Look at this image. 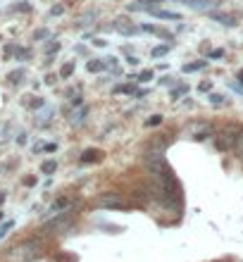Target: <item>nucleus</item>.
Segmentation results:
<instances>
[{"instance_id": "obj_1", "label": "nucleus", "mask_w": 243, "mask_h": 262, "mask_svg": "<svg viewBox=\"0 0 243 262\" xmlns=\"http://www.w3.org/2000/svg\"><path fill=\"white\" fill-rule=\"evenodd\" d=\"M43 255V243L38 238H27V241L17 243L7 250V260L10 262H34Z\"/></svg>"}, {"instance_id": "obj_2", "label": "nucleus", "mask_w": 243, "mask_h": 262, "mask_svg": "<svg viewBox=\"0 0 243 262\" xmlns=\"http://www.w3.org/2000/svg\"><path fill=\"white\" fill-rule=\"evenodd\" d=\"M74 220H77V214L72 212L70 207L64 210V212H57V217H53L50 222H46L41 229L43 236H50V234H62V231H67V229L74 224Z\"/></svg>"}, {"instance_id": "obj_3", "label": "nucleus", "mask_w": 243, "mask_h": 262, "mask_svg": "<svg viewBox=\"0 0 243 262\" xmlns=\"http://www.w3.org/2000/svg\"><path fill=\"white\" fill-rule=\"evenodd\" d=\"M146 167L155 179H160V177H165L167 172H172L169 165H167V160L162 158V152H148L146 155Z\"/></svg>"}, {"instance_id": "obj_4", "label": "nucleus", "mask_w": 243, "mask_h": 262, "mask_svg": "<svg viewBox=\"0 0 243 262\" xmlns=\"http://www.w3.org/2000/svg\"><path fill=\"white\" fill-rule=\"evenodd\" d=\"M236 134H238L236 126H227L224 131H219V134L215 136L217 150H222V152L234 150V143H236Z\"/></svg>"}, {"instance_id": "obj_5", "label": "nucleus", "mask_w": 243, "mask_h": 262, "mask_svg": "<svg viewBox=\"0 0 243 262\" xmlns=\"http://www.w3.org/2000/svg\"><path fill=\"white\" fill-rule=\"evenodd\" d=\"M96 205L98 207H124V203H122V198H119V193H112V191H107V193H100L96 198Z\"/></svg>"}, {"instance_id": "obj_6", "label": "nucleus", "mask_w": 243, "mask_h": 262, "mask_svg": "<svg viewBox=\"0 0 243 262\" xmlns=\"http://www.w3.org/2000/svg\"><path fill=\"white\" fill-rule=\"evenodd\" d=\"M105 158V152L103 150H98V148H89V150H83L81 152V165H91V162H100V160Z\"/></svg>"}, {"instance_id": "obj_7", "label": "nucleus", "mask_w": 243, "mask_h": 262, "mask_svg": "<svg viewBox=\"0 0 243 262\" xmlns=\"http://www.w3.org/2000/svg\"><path fill=\"white\" fill-rule=\"evenodd\" d=\"M167 143H169V138H165V136H153L150 141H148V150L150 152H162L167 148Z\"/></svg>"}, {"instance_id": "obj_8", "label": "nucleus", "mask_w": 243, "mask_h": 262, "mask_svg": "<svg viewBox=\"0 0 243 262\" xmlns=\"http://www.w3.org/2000/svg\"><path fill=\"white\" fill-rule=\"evenodd\" d=\"M115 29H117L119 34H124V36H131L134 31H136V27H134L129 19H124V17H119V19L115 21Z\"/></svg>"}, {"instance_id": "obj_9", "label": "nucleus", "mask_w": 243, "mask_h": 262, "mask_svg": "<svg viewBox=\"0 0 243 262\" xmlns=\"http://www.w3.org/2000/svg\"><path fill=\"white\" fill-rule=\"evenodd\" d=\"M186 5L193 10H210V7L219 5V0H186Z\"/></svg>"}, {"instance_id": "obj_10", "label": "nucleus", "mask_w": 243, "mask_h": 262, "mask_svg": "<svg viewBox=\"0 0 243 262\" xmlns=\"http://www.w3.org/2000/svg\"><path fill=\"white\" fill-rule=\"evenodd\" d=\"M148 12L155 14V17H160V19H174V21H179V19H181V14H179V12H169V10H155V7H150Z\"/></svg>"}, {"instance_id": "obj_11", "label": "nucleus", "mask_w": 243, "mask_h": 262, "mask_svg": "<svg viewBox=\"0 0 243 262\" xmlns=\"http://www.w3.org/2000/svg\"><path fill=\"white\" fill-rule=\"evenodd\" d=\"M210 17L215 21H219V24H224V27H236V19L231 17V14H222V12H210Z\"/></svg>"}, {"instance_id": "obj_12", "label": "nucleus", "mask_w": 243, "mask_h": 262, "mask_svg": "<svg viewBox=\"0 0 243 262\" xmlns=\"http://www.w3.org/2000/svg\"><path fill=\"white\" fill-rule=\"evenodd\" d=\"M55 169H57V162H55V160H46V162L41 165V172L43 174H53Z\"/></svg>"}, {"instance_id": "obj_13", "label": "nucleus", "mask_w": 243, "mask_h": 262, "mask_svg": "<svg viewBox=\"0 0 243 262\" xmlns=\"http://www.w3.org/2000/svg\"><path fill=\"white\" fill-rule=\"evenodd\" d=\"M72 74H74V62L62 64V69H60V76H62V79H70Z\"/></svg>"}, {"instance_id": "obj_14", "label": "nucleus", "mask_w": 243, "mask_h": 262, "mask_svg": "<svg viewBox=\"0 0 243 262\" xmlns=\"http://www.w3.org/2000/svg\"><path fill=\"white\" fill-rule=\"evenodd\" d=\"M234 150L238 152L243 158V129H238V134H236V143H234Z\"/></svg>"}, {"instance_id": "obj_15", "label": "nucleus", "mask_w": 243, "mask_h": 262, "mask_svg": "<svg viewBox=\"0 0 243 262\" xmlns=\"http://www.w3.org/2000/svg\"><path fill=\"white\" fill-rule=\"evenodd\" d=\"M205 64H208V62H205V60H201V62L184 64V72H186V74H188V72H198V69H203V67H205Z\"/></svg>"}, {"instance_id": "obj_16", "label": "nucleus", "mask_w": 243, "mask_h": 262, "mask_svg": "<svg viewBox=\"0 0 243 262\" xmlns=\"http://www.w3.org/2000/svg\"><path fill=\"white\" fill-rule=\"evenodd\" d=\"M86 67H89V72H100V69L105 67V62H100V60H91Z\"/></svg>"}, {"instance_id": "obj_17", "label": "nucleus", "mask_w": 243, "mask_h": 262, "mask_svg": "<svg viewBox=\"0 0 243 262\" xmlns=\"http://www.w3.org/2000/svg\"><path fill=\"white\" fill-rule=\"evenodd\" d=\"M169 53V46H158V48H153V57H162Z\"/></svg>"}, {"instance_id": "obj_18", "label": "nucleus", "mask_w": 243, "mask_h": 262, "mask_svg": "<svg viewBox=\"0 0 243 262\" xmlns=\"http://www.w3.org/2000/svg\"><path fill=\"white\" fill-rule=\"evenodd\" d=\"M83 119H86V110H81V112H77L74 117H72V124H83Z\"/></svg>"}, {"instance_id": "obj_19", "label": "nucleus", "mask_w": 243, "mask_h": 262, "mask_svg": "<svg viewBox=\"0 0 243 262\" xmlns=\"http://www.w3.org/2000/svg\"><path fill=\"white\" fill-rule=\"evenodd\" d=\"M210 103L212 105H224L227 100H224V96H219V93H212V96H210Z\"/></svg>"}, {"instance_id": "obj_20", "label": "nucleus", "mask_w": 243, "mask_h": 262, "mask_svg": "<svg viewBox=\"0 0 243 262\" xmlns=\"http://www.w3.org/2000/svg\"><path fill=\"white\" fill-rule=\"evenodd\" d=\"M186 91H188V86H176V89L172 91V98H179V96H184Z\"/></svg>"}, {"instance_id": "obj_21", "label": "nucleus", "mask_w": 243, "mask_h": 262, "mask_svg": "<svg viewBox=\"0 0 243 262\" xmlns=\"http://www.w3.org/2000/svg\"><path fill=\"white\" fill-rule=\"evenodd\" d=\"M160 122H162V115H153V117L148 119L146 124H148V126H158V124H160Z\"/></svg>"}, {"instance_id": "obj_22", "label": "nucleus", "mask_w": 243, "mask_h": 262, "mask_svg": "<svg viewBox=\"0 0 243 262\" xmlns=\"http://www.w3.org/2000/svg\"><path fill=\"white\" fill-rule=\"evenodd\" d=\"M21 76H24V72H21V69H19V72H12V74H10V81H12V83H19Z\"/></svg>"}, {"instance_id": "obj_23", "label": "nucleus", "mask_w": 243, "mask_h": 262, "mask_svg": "<svg viewBox=\"0 0 243 262\" xmlns=\"http://www.w3.org/2000/svg\"><path fill=\"white\" fill-rule=\"evenodd\" d=\"M115 93H134V86H117Z\"/></svg>"}, {"instance_id": "obj_24", "label": "nucleus", "mask_w": 243, "mask_h": 262, "mask_svg": "<svg viewBox=\"0 0 243 262\" xmlns=\"http://www.w3.org/2000/svg\"><path fill=\"white\" fill-rule=\"evenodd\" d=\"M153 79V72H141L139 74V81H150Z\"/></svg>"}, {"instance_id": "obj_25", "label": "nucleus", "mask_w": 243, "mask_h": 262, "mask_svg": "<svg viewBox=\"0 0 243 262\" xmlns=\"http://www.w3.org/2000/svg\"><path fill=\"white\" fill-rule=\"evenodd\" d=\"M12 227V222H5V224H3V227H0V238H3V236L7 234V229Z\"/></svg>"}, {"instance_id": "obj_26", "label": "nucleus", "mask_w": 243, "mask_h": 262, "mask_svg": "<svg viewBox=\"0 0 243 262\" xmlns=\"http://www.w3.org/2000/svg\"><path fill=\"white\" fill-rule=\"evenodd\" d=\"M17 10H19V12H31V5H27V3H19V5H17Z\"/></svg>"}, {"instance_id": "obj_27", "label": "nucleus", "mask_w": 243, "mask_h": 262, "mask_svg": "<svg viewBox=\"0 0 243 262\" xmlns=\"http://www.w3.org/2000/svg\"><path fill=\"white\" fill-rule=\"evenodd\" d=\"M62 12H64V7H62V5H55L53 10H50V14H53V17H55V14H62Z\"/></svg>"}, {"instance_id": "obj_28", "label": "nucleus", "mask_w": 243, "mask_h": 262, "mask_svg": "<svg viewBox=\"0 0 243 262\" xmlns=\"http://www.w3.org/2000/svg\"><path fill=\"white\" fill-rule=\"evenodd\" d=\"M36 184V177H24V186H34Z\"/></svg>"}, {"instance_id": "obj_29", "label": "nucleus", "mask_w": 243, "mask_h": 262, "mask_svg": "<svg viewBox=\"0 0 243 262\" xmlns=\"http://www.w3.org/2000/svg\"><path fill=\"white\" fill-rule=\"evenodd\" d=\"M46 36H48V31H46V29H41V31H36V34H34V38H46Z\"/></svg>"}, {"instance_id": "obj_30", "label": "nucleus", "mask_w": 243, "mask_h": 262, "mask_svg": "<svg viewBox=\"0 0 243 262\" xmlns=\"http://www.w3.org/2000/svg\"><path fill=\"white\" fill-rule=\"evenodd\" d=\"M238 81L243 83V69H241V72H238Z\"/></svg>"}, {"instance_id": "obj_31", "label": "nucleus", "mask_w": 243, "mask_h": 262, "mask_svg": "<svg viewBox=\"0 0 243 262\" xmlns=\"http://www.w3.org/2000/svg\"><path fill=\"white\" fill-rule=\"evenodd\" d=\"M3 203H5V193H0V205H3Z\"/></svg>"}, {"instance_id": "obj_32", "label": "nucleus", "mask_w": 243, "mask_h": 262, "mask_svg": "<svg viewBox=\"0 0 243 262\" xmlns=\"http://www.w3.org/2000/svg\"><path fill=\"white\" fill-rule=\"evenodd\" d=\"M148 3H158V0H148Z\"/></svg>"}]
</instances>
